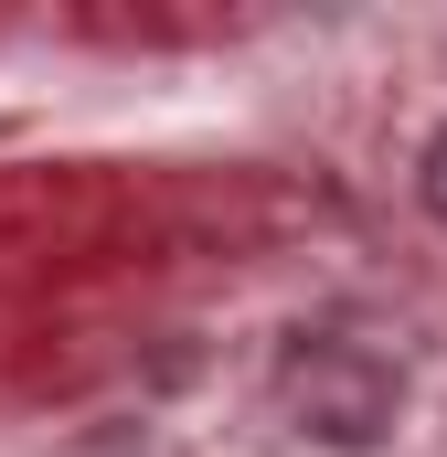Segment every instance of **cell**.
I'll list each match as a JSON object with an SVG mask.
<instances>
[{
    "label": "cell",
    "mask_w": 447,
    "mask_h": 457,
    "mask_svg": "<svg viewBox=\"0 0 447 457\" xmlns=\"http://www.w3.org/2000/svg\"><path fill=\"white\" fill-rule=\"evenodd\" d=\"M266 394H277V415H288L309 447L351 457V447H384V436H394V415H405V361L373 351L362 330H299V341L277 351Z\"/></svg>",
    "instance_id": "1"
},
{
    "label": "cell",
    "mask_w": 447,
    "mask_h": 457,
    "mask_svg": "<svg viewBox=\"0 0 447 457\" xmlns=\"http://www.w3.org/2000/svg\"><path fill=\"white\" fill-rule=\"evenodd\" d=\"M416 192H426V213H437V224H447V128H437V138H426V170H416Z\"/></svg>",
    "instance_id": "2"
}]
</instances>
